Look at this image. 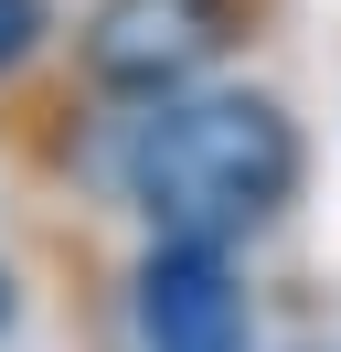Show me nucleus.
Wrapping results in <instances>:
<instances>
[{"label": "nucleus", "instance_id": "obj_1", "mask_svg": "<svg viewBox=\"0 0 341 352\" xmlns=\"http://www.w3.org/2000/svg\"><path fill=\"white\" fill-rule=\"evenodd\" d=\"M128 192L160 235L234 245L298 192V129L277 96H149L128 139Z\"/></svg>", "mask_w": 341, "mask_h": 352}, {"label": "nucleus", "instance_id": "obj_2", "mask_svg": "<svg viewBox=\"0 0 341 352\" xmlns=\"http://www.w3.org/2000/svg\"><path fill=\"white\" fill-rule=\"evenodd\" d=\"M224 32H234L224 0H107L85 22V65L118 96H182L224 54Z\"/></svg>", "mask_w": 341, "mask_h": 352}, {"label": "nucleus", "instance_id": "obj_3", "mask_svg": "<svg viewBox=\"0 0 341 352\" xmlns=\"http://www.w3.org/2000/svg\"><path fill=\"white\" fill-rule=\"evenodd\" d=\"M139 342L149 352H256V309L234 288L224 245L160 235L139 267Z\"/></svg>", "mask_w": 341, "mask_h": 352}, {"label": "nucleus", "instance_id": "obj_4", "mask_svg": "<svg viewBox=\"0 0 341 352\" xmlns=\"http://www.w3.org/2000/svg\"><path fill=\"white\" fill-rule=\"evenodd\" d=\"M32 43H43V0H0V75H11Z\"/></svg>", "mask_w": 341, "mask_h": 352}]
</instances>
